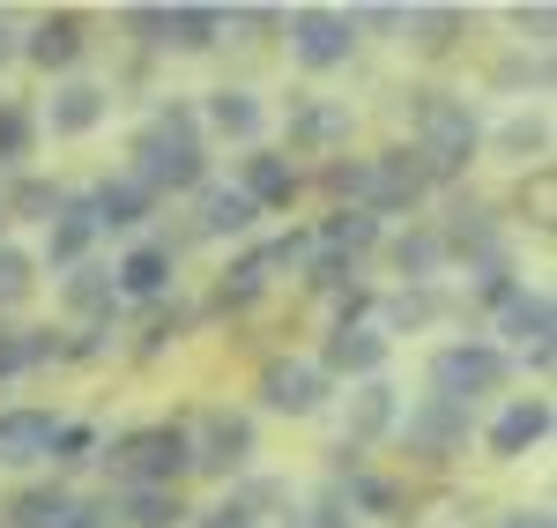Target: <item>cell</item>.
<instances>
[{"instance_id":"1","label":"cell","mask_w":557,"mask_h":528,"mask_svg":"<svg viewBox=\"0 0 557 528\" xmlns=\"http://www.w3.org/2000/svg\"><path fill=\"white\" fill-rule=\"evenodd\" d=\"M134 186H149V194H164V186H201V120L186 112V105H164L149 134L134 142Z\"/></svg>"},{"instance_id":"2","label":"cell","mask_w":557,"mask_h":528,"mask_svg":"<svg viewBox=\"0 0 557 528\" xmlns=\"http://www.w3.org/2000/svg\"><path fill=\"white\" fill-rule=\"evenodd\" d=\"M475 142H483V127H475V112L461 97H424L417 105V164H424V179L469 172Z\"/></svg>"},{"instance_id":"3","label":"cell","mask_w":557,"mask_h":528,"mask_svg":"<svg viewBox=\"0 0 557 528\" xmlns=\"http://www.w3.org/2000/svg\"><path fill=\"white\" fill-rule=\"evenodd\" d=\"M498 388H506V357L491 343H454V351L431 357V402L469 409L475 395H498Z\"/></svg>"},{"instance_id":"4","label":"cell","mask_w":557,"mask_h":528,"mask_svg":"<svg viewBox=\"0 0 557 528\" xmlns=\"http://www.w3.org/2000/svg\"><path fill=\"white\" fill-rule=\"evenodd\" d=\"M112 462H120V477H127L134 491H141V484H149V491H172V477L186 469V432H178V425H149V432H127Z\"/></svg>"},{"instance_id":"5","label":"cell","mask_w":557,"mask_h":528,"mask_svg":"<svg viewBox=\"0 0 557 528\" xmlns=\"http://www.w3.org/2000/svg\"><path fill=\"white\" fill-rule=\"evenodd\" d=\"M246 454H253V417H238V409H209L201 432H186V469L231 477Z\"/></svg>"},{"instance_id":"6","label":"cell","mask_w":557,"mask_h":528,"mask_svg":"<svg viewBox=\"0 0 557 528\" xmlns=\"http://www.w3.org/2000/svg\"><path fill=\"white\" fill-rule=\"evenodd\" d=\"M290 52H298L305 67H343L349 52H357V23H349L343 8H298L290 15Z\"/></svg>"},{"instance_id":"7","label":"cell","mask_w":557,"mask_h":528,"mask_svg":"<svg viewBox=\"0 0 557 528\" xmlns=\"http://www.w3.org/2000/svg\"><path fill=\"white\" fill-rule=\"evenodd\" d=\"M127 30H141L149 45H178V52H209L223 15L215 8H134Z\"/></svg>"},{"instance_id":"8","label":"cell","mask_w":557,"mask_h":528,"mask_svg":"<svg viewBox=\"0 0 557 528\" xmlns=\"http://www.w3.org/2000/svg\"><path fill=\"white\" fill-rule=\"evenodd\" d=\"M424 164L409 157V149H386V157H372L364 164V209L372 217H386V209H417L424 201Z\"/></svg>"},{"instance_id":"9","label":"cell","mask_w":557,"mask_h":528,"mask_svg":"<svg viewBox=\"0 0 557 528\" xmlns=\"http://www.w3.org/2000/svg\"><path fill=\"white\" fill-rule=\"evenodd\" d=\"M260 402L283 409V417H312V409L327 402V372L305 365V357H275V365L260 372Z\"/></svg>"},{"instance_id":"10","label":"cell","mask_w":557,"mask_h":528,"mask_svg":"<svg viewBox=\"0 0 557 528\" xmlns=\"http://www.w3.org/2000/svg\"><path fill=\"white\" fill-rule=\"evenodd\" d=\"M386 365V328H364V320H343L327 335V365L320 372H349V380H380Z\"/></svg>"},{"instance_id":"11","label":"cell","mask_w":557,"mask_h":528,"mask_svg":"<svg viewBox=\"0 0 557 528\" xmlns=\"http://www.w3.org/2000/svg\"><path fill=\"white\" fill-rule=\"evenodd\" d=\"M52 440H60V417H45V409H0V462H8V469L45 462Z\"/></svg>"},{"instance_id":"12","label":"cell","mask_w":557,"mask_h":528,"mask_svg":"<svg viewBox=\"0 0 557 528\" xmlns=\"http://www.w3.org/2000/svg\"><path fill=\"white\" fill-rule=\"evenodd\" d=\"M543 440H550V402L528 395V402H513V409L491 425V440H483V446H491L498 462H520L528 446H543Z\"/></svg>"},{"instance_id":"13","label":"cell","mask_w":557,"mask_h":528,"mask_svg":"<svg viewBox=\"0 0 557 528\" xmlns=\"http://www.w3.org/2000/svg\"><path fill=\"white\" fill-rule=\"evenodd\" d=\"M45 223H52V238H45L52 268H83L89 238H97V209H89V201H60V209H52Z\"/></svg>"},{"instance_id":"14","label":"cell","mask_w":557,"mask_h":528,"mask_svg":"<svg viewBox=\"0 0 557 528\" xmlns=\"http://www.w3.org/2000/svg\"><path fill=\"white\" fill-rule=\"evenodd\" d=\"M15 528H97V514L75 491H23L15 499Z\"/></svg>"},{"instance_id":"15","label":"cell","mask_w":557,"mask_h":528,"mask_svg":"<svg viewBox=\"0 0 557 528\" xmlns=\"http://www.w3.org/2000/svg\"><path fill=\"white\" fill-rule=\"evenodd\" d=\"M238 194H246L253 209H283V201L298 194V164L260 149V157H246V179H238Z\"/></svg>"},{"instance_id":"16","label":"cell","mask_w":557,"mask_h":528,"mask_svg":"<svg viewBox=\"0 0 557 528\" xmlns=\"http://www.w3.org/2000/svg\"><path fill=\"white\" fill-rule=\"evenodd\" d=\"M498 335H513L520 351L550 343V298H543V291H506V298H498Z\"/></svg>"},{"instance_id":"17","label":"cell","mask_w":557,"mask_h":528,"mask_svg":"<svg viewBox=\"0 0 557 528\" xmlns=\"http://www.w3.org/2000/svg\"><path fill=\"white\" fill-rule=\"evenodd\" d=\"M386 425H394V388H386V380H364V388L349 395V417H343V446H364V440H380Z\"/></svg>"},{"instance_id":"18","label":"cell","mask_w":557,"mask_h":528,"mask_svg":"<svg viewBox=\"0 0 557 528\" xmlns=\"http://www.w3.org/2000/svg\"><path fill=\"white\" fill-rule=\"evenodd\" d=\"M23 52L38 60L45 75H52V67H75V60H83V15H45Z\"/></svg>"},{"instance_id":"19","label":"cell","mask_w":557,"mask_h":528,"mask_svg":"<svg viewBox=\"0 0 557 528\" xmlns=\"http://www.w3.org/2000/svg\"><path fill=\"white\" fill-rule=\"evenodd\" d=\"M372 238H380V217L372 209H335V217L320 223V261H357Z\"/></svg>"},{"instance_id":"20","label":"cell","mask_w":557,"mask_h":528,"mask_svg":"<svg viewBox=\"0 0 557 528\" xmlns=\"http://www.w3.org/2000/svg\"><path fill=\"white\" fill-rule=\"evenodd\" d=\"M149 201H157V194H149V186H134V179H104V186L89 194L97 231H104V223H112V231H134V223L149 217Z\"/></svg>"},{"instance_id":"21","label":"cell","mask_w":557,"mask_h":528,"mask_svg":"<svg viewBox=\"0 0 557 528\" xmlns=\"http://www.w3.org/2000/svg\"><path fill=\"white\" fill-rule=\"evenodd\" d=\"M172 283V246H134L127 261L112 268V291H127V298H157Z\"/></svg>"},{"instance_id":"22","label":"cell","mask_w":557,"mask_h":528,"mask_svg":"<svg viewBox=\"0 0 557 528\" xmlns=\"http://www.w3.org/2000/svg\"><path fill=\"white\" fill-rule=\"evenodd\" d=\"M409 440L424 446V454H454V446L469 440V409H454V402H424V409L409 417Z\"/></svg>"},{"instance_id":"23","label":"cell","mask_w":557,"mask_h":528,"mask_svg":"<svg viewBox=\"0 0 557 528\" xmlns=\"http://www.w3.org/2000/svg\"><path fill=\"white\" fill-rule=\"evenodd\" d=\"M45 120H52V134H89L97 120H104V89L97 83H60Z\"/></svg>"},{"instance_id":"24","label":"cell","mask_w":557,"mask_h":528,"mask_svg":"<svg viewBox=\"0 0 557 528\" xmlns=\"http://www.w3.org/2000/svg\"><path fill=\"white\" fill-rule=\"evenodd\" d=\"M349 134V105H327V97H312L290 112V142L298 149H327V142H343Z\"/></svg>"},{"instance_id":"25","label":"cell","mask_w":557,"mask_h":528,"mask_svg":"<svg viewBox=\"0 0 557 528\" xmlns=\"http://www.w3.org/2000/svg\"><path fill=\"white\" fill-rule=\"evenodd\" d=\"M209 127L231 134V142H253L260 134V97L253 89H215L209 97Z\"/></svg>"},{"instance_id":"26","label":"cell","mask_w":557,"mask_h":528,"mask_svg":"<svg viewBox=\"0 0 557 528\" xmlns=\"http://www.w3.org/2000/svg\"><path fill=\"white\" fill-rule=\"evenodd\" d=\"M253 201H246V194H238V186H209V194H201V231H209V238H231V231H253Z\"/></svg>"},{"instance_id":"27","label":"cell","mask_w":557,"mask_h":528,"mask_svg":"<svg viewBox=\"0 0 557 528\" xmlns=\"http://www.w3.org/2000/svg\"><path fill=\"white\" fill-rule=\"evenodd\" d=\"M112 298H120V291H112V275H104V268H75V275H67V312L97 320V312H112Z\"/></svg>"},{"instance_id":"28","label":"cell","mask_w":557,"mask_h":528,"mask_svg":"<svg viewBox=\"0 0 557 528\" xmlns=\"http://www.w3.org/2000/svg\"><path fill=\"white\" fill-rule=\"evenodd\" d=\"M127 521L134 528H178L186 521V506H178V491H127Z\"/></svg>"},{"instance_id":"29","label":"cell","mask_w":557,"mask_h":528,"mask_svg":"<svg viewBox=\"0 0 557 528\" xmlns=\"http://www.w3.org/2000/svg\"><path fill=\"white\" fill-rule=\"evenodd\" d=\"M394 261H401V275H409V283H431V275H438V261H446V238H431V231H409V238L394 246Z\"/></svg>"},{"instance_id":"30","label":"cell","mask_w":557,"mask_h":528,"mask_svg":"<svg viewBox=\"0 0 557 528\" xmlns=\"http://www.w3.org/2000/svg\"><path fill=\"white\" fill-rule=\"evenodd\" d=\"M30 112H23V105H0V164H23V157H30Z\"/></svg>"},{"instance_id":"31","label":"cell","mask_w":557,"mask_h":528,"mask_svg":"<svg viewBox=\"0 0 557 528\" xmlns=\"http://www.w3.org/2000/svg\"><path fill=\"white\" fill-rule=\"evenodd\" d=\"M401 23H409V30H424V45H446L454 30H461V15H454V8H401Z\"/></svg>"},{"instance_id":"32","label":"cell","mask_w":557,"mask_h":528,"mask_svg":"<svg viewBox=\"0 0 557 528\" xmlns=\"http://www.w3.org/2000/svg\"><path fill=\"white\" fill-rule=\"evenodd\" d=\"M260 283H268V261H260V254H246V261L223 275V298H231V306H246V298H260Z\"/></svg>"},{"instance_id":"33","label":"cell","mask_w":557,"mask_h":528,"mask_svg":"<svg viewBox=\"0 0 557 528\" xmlns=\"http://www.w3.org/2000/svg\"><path fill=\"white\" fill-rule=\"evenodd\" d=\"M30 291V254H15V246H0V306H15Z\"/></svg>"},{"instance_id":"34","label":"cell","mask_w":557,"mask_h":528,"mask_svg":"<svg viewBox=\"0 0 557 528\" xmlns=\"http://www.w3.org/2000/svg\"><path fill=\"white\" fill-rule=\"evenodd\" d=\"M349 506H364V514H394V484H386V477H349Z\"/></svg>"},{"instance_id":"35","label":"cell","mask_w":557,"mask_h":528,"mask_svg":"<svg viewBox=\"0 0 557 528\" xmlns=\"http://www.w3.org/2000/svg\"><path fill=\"white\" fill-rule=\"evenodd\" d=\"M45 357V335H0V372H23Z\"/></svg>"},{"instance_id":"36","label":"cell","mask_w":557,"mask_h":528,"mask_svg":"<svg viewBox=\"0 0 557 528\" xmlns=\"http://www.w3.org/2000/svg\"><path fill=\"white\" fill-rule=\"evenodd\" d=\"M431 312H438V306H431L424 291H401V298H394V306H386V328H424Z\"/></svg>"},{"instance_id":"37","label":"cell","mask_w":557,"mask_h":528,"mask_svg":"<svg viewBox=\"0 0 557 528\" xmlns=\"http://www.w3.org/2000/svg\"><path fill=\"white\" fill-rule=\"evenodd\" d=\"M97 454V432L89 425H60V440H52V462H89Z\"/></svg>"},{"instance_id":"38","label":"cell","mask_w":557,"mask_h":528,"mask_svg":"<svg viewBox=\"0 0 557 528\" xmlns=\"http://www.w3.org/2000/svg\"><path fill=\"white\" fill-rule=\"evenodd\" d=\"M498 149H506V157H535V149H543V127H535V120H513V127L498 134Z\"/></svg>"},{"instance_id":"39","label":"cell","mask_w":557,"mask_h":528,"mask_svg":"<svg viewBox=\"0 0 557 528\" xmlns=\"http://www.w3.org/2000/svg\"><path fill=\"white\" fill-rule=\"evenodd\" d=\"M417 528H475V514H469V506H454V499H446V506H431V514H424Z\"/></svg>"},{"instance_id":"40","label":"cell","mask_w":557,"mask_h":528,"mask_svg":"<svg viewBox=\"0 0 557 528\" xmlns=\"http://www.w3.org/2000/svg\"><path fill=\"white\" fill-rule=\"evenodd\" d=\"M201 528H253V506H238V499H231V506H215Z\"/></svg>"},{"instance_id":"41","label":"cell","mask_w":557,"mask_h":528,"mask_svg":"<svg viewBox=\"0 0 557 528\" xmlns=\"http://www.w3.org/2000/svg\"><path fill=\"white\" fill-rule=\"evenodd\" d=\"M513 30H535V45L550 38V8H513Z\"/></svg>"},{"instance_id":"42","label":"cell","mask_w":557,"mask_h":528,"mask_svg":"<svg viewBox=\"0 0 557 528\" xmlns=\"http://www.w3.org/2000/svg\"><path fill=\"white\" fill-rule=\"evenodd\" d=\"M506 528H557L550 506H520V514H506Z\"/></svg>"},{"instance_id":"43","label":"cell","mask_w":557,"mask_h":528,"mask_svg":"<svg viewBox=\"0 0 557 528\" xmlns=\"http://www.w3.org/2000/svg\"><path fill=\"white\" fill-rule=\"evenodd\" d=\"M0 52H8V23H0Z\"/></svg>"}]
</instances>
